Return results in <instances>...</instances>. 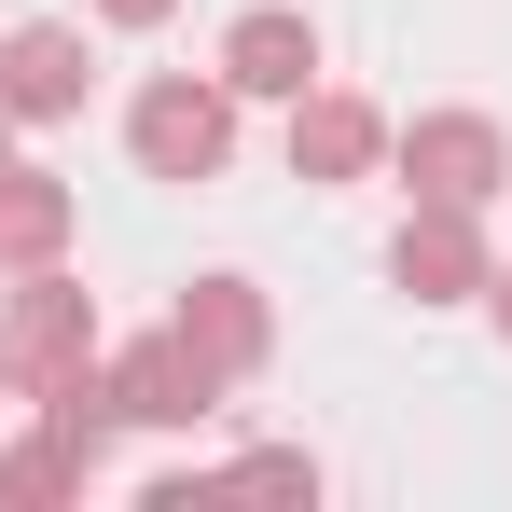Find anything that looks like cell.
I'll list each match as a JSON object with an SVG mask.
<instances>
[{
	"label": "cell",
	"mask_w": 512,
	"mask_h": 512,
	"mask_svg": "<svg viewBox=\"0 0 512 512\" xmlns=\"http://www.w3.org/2000/svg\"><path fill=\"white\" fill-rule=\"evenodd\" d=\"M222 139H236V111H222L208 84H153V97H139V167H153V180H208Z\"/></svg>",
	"instance_id": "1"
},
{
	"label": "cell",
	"mask_w": 512,
	"mask_h": 512,
	"mask_svg": "<svg viewBox=\"0 0 512 512\" xmlns=\"http://www.w3.org/2000/svg\"><path fill=\"white\" fill-rule=\"evenodd\" d=\"M0 111H14V125L84 111V28H14V42H0Z\"/></svg>",
	"instance_id": "2"
},
{
	"label": "cell",
	"mask_w": 512,
	"mask_h": 512,
	"mask_svg": "<svg viewBox=\"0 0 512 512\" xmlns=\"http://www.w3.org/2000/svg\"><path fill=\"white\" fill-rule=\"evenodd\" d=\"M208 402H222V374H208V360H194L180 333H153L139 360H125V374H111V416H153V429H194Z\"/></svg>",
	"instance_id": "3"
},
{
	"label": "cell",
	"mask_w": 512,
	"mask_h": 512,
	"mask_svg": "<svg viewBox=\"0 0 512 512\" xmlns=\"http://www.w3.org/2000/svg\"><path fill=\"white\" fill-rule=\"evenodd\" d=\"M402 153H416L429 208H471V194H499V125H471V111H443V125H416Z\"/></svg>",
	"instance_id": "4"
},
{
	"label": "cell",
	"mask_w": 512,
	"mask_h": 512,
	"mask_svg": "<svg viewBox=\"0 0 512 512\" xmlns=\"http://www.w3.org/2000/svg\"><path fill=\"white\" fill-rule=\"evenodd\" d=\"M84 291H70V277H28V305H14V360H28V374H42V388H70V374H84Z\"/></svg>",
	"instance_id": "5"
},
{
	"label": "cell",
	"mask_w": 512,
	"mask_h": 512,
	"mask_svg": "<svg viewBox=\"0 0 512 512\" xmlns=\"http://www.w3.org/2000/svg\"><path fill=\"white\" fill-rule=\"evenodd\" d=\"M305 70H319L305 14H236V42H222V84H250V97H305Z\"/></svg>",
	"instance_id": "6"
},
{
	"label": "cell",
	"mask_w": 512,
	"mask_h": 512,
	"mask_svg": "<svg viewBox=\"0 0 512 512\" xmlns=\"http://www.w3.org/2000/svg\"><path fill=\"white\" fill-rule=\"evenodd\" d=\"M374 139H388V125H374L360 97H305V111H291V167H305V180H360Z\"/></svg>",
	"instance_id": "7"
},
{
	"label": "cell",
	"mask_w": 512,
	"mask_h": 512,
	"mask_svg": "<svg viewBox=\"0 0 512 512\" xmlns=\"http://www.w3.org/2000/svg\"><path fill=\"white\" fill-rule=\"evenodd\" d=\"M180 346H194L208 374H236V360H263V305L236 291V277H208V291L180 305Z\"/></svg>",
	"instance_id": "8"
},
{
	"label": "cell",
	"mask_w": 512,
	"mask_h": 512,
	"mask_svg": "<svg viewBox=\"0 0 512 512\" xmlns=\"http://www.w3.org/2000/svg\"><path fill=\"white\" fill-rule=\"evenodd\" d=\"M471 277H485V250H471V222H457V208H429L416 236H402V291H416V305H457Z\"/></svg>",
	"instance_id": "9"
},
{
	"label": "cell",
	"mask_w": 512,
	"mask_h": 512,
	"mask_svg": "<svg viewBox=\"0 0 512 512\" xmlns=\"http://www.w3.org/2000/svg\"><path fill=\"white\" fill-rule=\"evenodd\" d=\"M56 236H70V194H56V180H28V167H0V250L42 263Z\"/></svg>",
	"instance_id": "10"
},
{
	"label": "cell",
	"mask_w": 512,
	"mask_h": 512,
	"mask_svg": "<svg viewBox=\"0 0 512 512\" xmlns=\"http://www.w3.org/2000/svg\"><path fill=\"white\" fill-rule=\"evenodd\" d=\"M111 14H125V28H153V14H167V0H111Z\"/></svg>",
	"instance_id": "11"
},
{
	"label": "cell",
	"mask_w": 512,
	"mask_h": 512,
	"mask_svg": "<svg viewBox=\"0 0 512 512\" xmlns=\"http://www.w3.org/2000/svg\"><path fill=\"white\" fill-rule=\"evenodd\" d=\"M499 333H512V277H499Z\"/></svg>",
	"instance_id": "12"
},
{
	"label": "cell",
	"mask_w": 512,
	"mask_h": 512,
	"mask_svg": "<svg viewBox=\"0 0 512 512\" xmlns=\"http://www.w3.org/2000/svg\"><path fill=\"white\" fill-rule=\"evenodd\" d=\"M0 388H14V360H0Z\"/></svg>",
	"instance_id": "13"
},
{
	"label": "cell",
	"mask_w": 512,
	"mask_h": 512,
	"mask_svg": "<svg viewBox=\"0 0 512 512\" xmlns=\"http://www.w3.org/2000/svg\"><path fill=\"white\" fill-rule=\"evenodd\" d=\"M0 167H14V153H0Z\"/></svg>",
	"instance_id": "14"
}]
</instances>
